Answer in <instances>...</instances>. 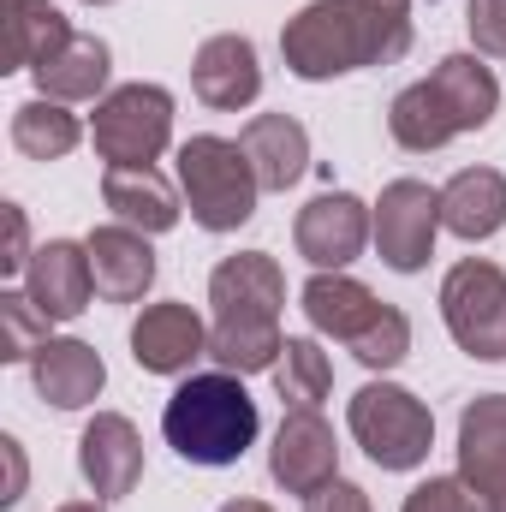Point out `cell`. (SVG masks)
<instances>
[{
  "mask_svg": "<svg viewBox=\"0 0 506 512\" xmlns=\"http://www.w3.org/2000/svg\"><path fill=\"white\" fill-rule=\"evenodd\" d=\"M346 423L358 435V447L376 459L381 471H417L435 447V417L429 405L411 393V387H393V382H370L352 393L346 405Z\"/></svg>",
  "mask_w": 506,
  "mask_h": 512,
  "instance_id": "277c9868",
  "label": "cell"
},
{
  "mask_svg": "<svg viewBox=\"0 0 506 512\" xmlns=\"http://www.w3.org/2000/svg\"><path fill=\"white\" fill-rule=\"evenodd\" d=\"M441 108L453 114V131H483L501 108V78L477 60V54H447L435 72H429Z\"/></svg>",
  "mask_w": 506,
  "mask_h": 512,
  "instance_id": "603a6c76",
  "label": "cell"
},
{
  "mask_svg": "<svg viewBox=\"0 0 506 512\" xmlns=\"http://www.w3.org/2000/svg\"><path fill=\"white\" fill-rule=\"evenodd\" d=\"M280 352H286L280 322H215V328H209V358H215V370L262 376V370L280 364Z\"/></svg>",
  "mask_w": 506,
  "mask_h": 512,
  "instance_id": "4316f807",
  "label": "cell"
},
{
  "mask_svg": "<svg viewBox=\"0 0 506 512\" xmlns=\"http://www.w3.org/2000/svg\"><path fill=\"white\" fill-rule=\"evenodd\" d=\"M441 316L459 352L501 364L506 358V268L489 256H465L441 280Z\"/></svg>",
  "mask_w": 506,
  "mask_h": 512,
  "instance_id": "5b68a950",
  "label": "cell"
},
{
  "mask_svg": "<svg viewBox=\"0 0 506 512\" xmlns=\"http://www.w3.org/2000/svg\"><path fill=\"white\" fill-rule=\"evenodd\" d=\"M90 268H96V292L108 304H137L149 286H155V251H149V233L137 227H96L90 239Z\"/></svg>",
  "mask_w": 506,
  "mask_h": 512,
  "instance_id": "e0dca14e",
  "label": "cell"
},
{
  "mask_svg": "<svg viewBox=\"0 0 506 512\" xmlns=\"http://www.w3.org/2000/svg\"><path fill=\"white\" fill-rule=\"evenodd\" d=\"M459 477L506 512V393H477L459 411Z\"/></svg>",
  "mask_w": 506,
  "mask_h": 512,
  "instance_id": "9a60e30c",
  "label": "cell"
},
{
  "mask_svg": "<svg viewBox=\"0 0 506 512\" xmlns=\"http://www.w3.org/2000/svg\"><path fill=\"white\" fill-rule=\"evenodd\" d=\"M441 227L459 239H495L506 227V173L501 167H459L441 185Z\"/></svg>",
  "mask_w": 506,
  "mask_h": 512,
  "instance_id": "d6986e66",
  "label": "cell"
},
{
  "mask_svg": "<svg viewBox=\"0 0 506 512\" xmlns=\"http://www.w3.org/2000/svg\"><path fill=\"white\" fill-rule=\"evenodd\" d=\"M274 387H280L286 405H322L328 387H334V364H328V352H322L310 334L286 340V352H280V364H274Z\"/></svg>",
  "mask_w": 506,
  "mask_h": 512,
  "instance_id": "83f0119b",
  "label": "cell"
},
{
  "mask_svg": "<svg viewBox=\"0 0 506 512\" xmlns=\"http://www.w3.org/2000/svg\"><path fill=\"white\" fill-rule=\"evenodd\" d=\"M471 18V42L483 48V54H495V60H506V0H471L465 6Z\"/></svg>",
  "mask_w": 506,
  "mask_h": 512,
  "instance_id": "1f68e13d",
  "label": "cell"
},
{
  "mask_svg": "<svg viewBox=\"0 0 506 512\" xmlns=\"http://www.w3.org/2000/svg\"><path fill=\"white\" fill-rule=\"evenodd\" d=\"M102 203L114 209L120 227H137V233H173L179 227V197H173L167 173H155V167H108Z\"/></svg>",
  "mask_w": 506,
  "mask_h": 512,
  "instance_id": "44dd1931",
  "label": "cell"
},
{
  "mask_svg": "<svg viewBox=\"0 0 506 512\" xmlns=\"http://www.w3.org/2000/svg\"><path fill=\"white\" fill-rule=\"evenodd\" d=\"M72 42V24L54 0H0V72H36Z\"/></svg>",
  "mask_w": 506,
  "mask_h": 512,
  "instance_id": "ac0fdd59",
  "label": "cell"
},
{
  "mask_svg": "<svg viewBox=\"0 0 506 512\" xmlns=\"http://www.w3.org/2000/svg\"><path fill=\"white\" fill-rule=\"evenodd\" d=\"M60 512H108V507H102V501H66Z\"/></svg>",
  "mask_w": 506,
  "mask_h": 512,
  "instance_id": "74e56055",
  "label": "cell"
},
{
  "mask_svg": "<svg viewBox=\"0 0 506 512\" xmlns=\"http://www.w3.org/2000/svg\"><path fill=\"white\" fill-rule=\"evenodd\" d=\"M0 221H6V256H0V268L6 274H18V268H30V227H24V209L18 203H0Z\"/></svg>",
  "mask_w": 506,
  "mask_h": 512,
  "instance_id": "d6a6232c",
  "label": "cell"
},
{
  "mask_svg": "<svg viewBox=\"0 0 506 512\" xmlns=\"http://www.w3.org/2000/svg\"><path fill=\"white\" fill-rule=\"evenodd\" d=\"M280 54H286L292 78L328 84V78H346L364 66L405 60L411 54V18L364 6V0H310L298 18H286Z\"/></svg>",
  "mask_w": 506,
  "mask_h": 512,
  "instance_id": "6da1fadb",
  "label": "cell"
},
{
  "mask_svg": "<svg viewBox=\"0 0 506 512\" xmlns=\"http://www.w3.org/2000/svg\"><path fill=\"white\" fill-rule=\"evenodd\" d=\"M84 6H114V0H84Z\"/></svg>",
  "mask_w": 506,
  "mask_h": 512,
  "instance_id": "f35d334b",
  "label": "cell"
},
{
  "mask_svg": "<svg viewBox=\"0 0 506 512\" xmlns=\"http://www.w3.org/2000/svg\"><path fill=\"white\" fill-rule=\"evenodd\" d=\"M304 316H310L316 334L352 346V340L381 316V298L364 280H352V274H316V280L304 286Z\"/></svg>",
  "mask_w": 506,
  "mask_h": 512,
  "instance_id": "7402d4cb",
  "label": "cell"
},
{
  "mask_svg": "<svg viewBox=\"0 0 506 512\" xmlns=\"http://www.w3.org/2000/svg\"><path fill=\"white\" fill-rule=\"evenodd\" d=\"M370 209L352 197V191H322L298 209V227H292V245L304 262H316V274H340L346 262H358L370 245Z\"/></svg>",
  "mask_w": 506,
  "mask_h": 512,
  "instance_id": "9c48e42d",
  "label": "cell"
},
{
  "mask_svg": "<svg viewBox=\"0 0 506 512\" xmlns=\"http://www.w3.org/2000/svg\"><path fill=\"white\" fill-rule=\"evenodd\" d=\"M256 429H262V411L245 393V376L233 370H209V376H185L173 387L167 411H161V435L167 447L185 459V465H239L251 453Z\"/></svg>",
  "mask_w": 506,
  "mask_h": 512,
  "instance_id": "7a4b0ae2",
  "label": "cell"
},
{
  "mask_svg": "<svg viewBox=\"0 0 506 512\" xmlns=\"http://www.w3.org/2000/svg\"><path fill=\"white\" fill-rule=\"evenodd\" d=\"M90 137L108 167H155V155L173 143V96L161 84H120L96 102Z\"/></svg>",
  "mask_w": 506,
  "mask_h": 512,
  "instance_id": "8992f818",
  "label": "cell"
},
{
  "mask_svg": "<svg viewBox=\"0 0 506 512\" xmlns=\"http://www.w3.org/2000/svg\"><path fill=\"white\" fill-rule=\"evenodd\" d=\"M304 512H376V507H370V495H364L358 483L334 477V483H328L322 495H310V501H304Z\"/></svg>",
  "mask_w": 506,
  "mask_h": 512,
  "instance_id": "836d02e7",
  "label": "cell"
},
{
  "mask_svg": "<svg viewBox=\"0 0 506 512\" xmlns=\"http://www.w3.org/2000/svg\"><path fill=\"white\" fill-rule=\"evenodd\" d=\"M24 292L36 298V310L48 322H72L90 310L96 298V268H90V245H72V239H48L42 251L30 256L24 268Z\"/></svg>",
  "mask_w": 506,
  "mask_h": 512,
  "instance_id": "4fadbf2b",
  "label": "cell"
},
{
  "mask_svg": "<svg viewBox=\"0 0 506 512\" xmlns=\"http://www.w3.org/2000/svg\"><path fill=\"white\" fill-rule=\"evenodd\" d=\"M364 370H393V364H405L411 358V316L405 310H393V304H381V316L346 346Z\"/></svg>",
  "mask_w": 506,
  "mask_h": 512,
  "instance_id": "f546056e",
  "label": "cell"
},
{
  "mask_svg": "<svg viewBox=\"0 0 506 512\" xmlns=\"http://www.w3.org/2000/svg\"><path fill=\"white\" fill-rule=\"evenodd\" d=\"M179 191H185L191 221L203 233H239L256 215V197H262L251 155L233 137H215V131L179 143Z\"/></svg>",
  "mask_w": 506,
  "mask_h": 512,
  "instance_id": "3957f363",
  "label": "cell"
},
{
  "mask_svg": "<svg viewBox=\"0 0 506 512\" xmlns=\"http://www.w3.org/2000/svg\"><path fill=\"white\" fill-rule=\"evenodd\" d=\"M268 477L286 489V495H322L334 477H340V441H334V423L316 411V405H292L274 429V447H268Z\"/></svg>",
  "mask_w": 506,
  "mask_h": 512,
  "instance_id": "ba28073f",
  "label": "cell"
},
{
  "mask_svg": "<svg viewBox=\"0 0 506 512\" xmlns=\"http://www.w3.org/2000/svg\"><path fill=\"white\" fill-rule=\"evenodd\" d=\"M30 382L54 411H84L102 387H108V364L90 340H48L30 358Z\"/></svg>",
  "mask_w": 506,
  "mask_h": 512,
  "instance_id": "2e32d148",
  "label": "cell"
},
{
  "mask_svg": "<svg viewBox=\"0 0 506 512\" xmlns=\"http://www.w3.org/2000/svg\"><path fill=\"white\" fill-rule=\"evenodd\" d=\"M78 143H84V126H78V114H66V102L36 96V102H18L12 108V149L24 161H60Z\"/></svg>",
  "mask_w": 506,
  "mask_h": 512,
  "instance_id": "d4e9b609",
  "label": "cell"
},
{
  "mask_svg": "<svg viewBox=\"0 0 506 512\" xmlns=\"http://www.w3.org/2000/svg\"><path fill=\"white\" fill-rule=\"evenodd\" d=\"M78 471H84V483L102 501L131 495L137 477H143V435H137V423L120 417V411H96L84 423V435H78Z\"/></svg>",
  "mask_w": 506,
  "mask_h": 512,
  "instance_id": "7c38bea8",
  "label": "cell"
},
{
  "mask_svg": "<svg viewBox=\"0 0 506 512\" xmlns=\"http://www.w3.org/2000/svg\"><path fill=\"white\" fill-rule=\"evenodd\" d=\"M221 512H274V507H262V501H227Z\"/></svg>",
  "mask_w": 506,
  "mask_h": 512,
  "instance_id": "8d00e7d4",
  "label": "cell"
},
{
  "mask_svg": "<svg viewBox=\"0 0 506 512\" xmlns=\"http://www.w3.org/2000/svg\"><path fill=\"white\" fill-rule=\"evenodd\" d=\"M131 358L149 376H185L197 358H209V328L191 304H143V316L131 322Z\"/></svg>",
  "mask_w": 506,
  "mask_h": 512,
  "instance_id": "30bf717a",
  "label": "cell"
},
{
  "mask_svg": "<svg viewBox=\"0 0 506 512\" xmlns=\"http://www.w3.org/2000/svg\"><path fill=\"white\" fill-rule=\"evenodd\" d=\"M387 131H393L399 149H417V155H429V149H441V143L459 137V131H453V114L441 108V96H435L429 78L393 96V108H387Z\"/></svg>",
  "mask_w": 506,
  "mask_h": 512,
  "instance_id": "484cf974",
  "label": "cell"
},
{
  "mask_svg": "<svg viewBox=\"0 0 506 512\" xmlns=\"http://www.w3.org/2000/svg\"><path fill=\"white\" fill-rule=\"evenodd\" d=\"M48 346V316L36 310L30 292H0V358L24 364Z\"/></svg>",
  "mask_w": 506,
  "mask_h": 512,
  "instance_id": "f1b7e54d",
  "label": "cell"
},
{
  "mask_svg": "<svg viewBox=\"0 0 506 512\" xmlns=\"http://www.w3.org/2000/svg\"><path fill=\"white\" fill-rule=\"evenodd\" d=\"M399 512H501L483 489H471L465 477H429V483H417L411 495H405V507Z\"/></svg>",
  "mask_w": 506,
  "mask_h": 512,
  "instance_id": "4dcf8cb0",
  "label": "cell"
},
{
  "mask_svg": "<svg viewBox=\"0 0 506 512\" xmlns=\"http://www.w3.org/2000/svg\"><path fill=\"white\" fill-rule=\"evenodd\" d=\"M191 90L203 108L215 114H239L262 96V66H256V42L251 36H209L191 60Z\"/></svg>",
  "mask_w": 506,
  "mask_h": 512,
  "instance_id": "5bb4252c",
  "label": "cell"
},
{
  "mask_svg": "<svg viewBox=\"0 0 506 512\" xmlns=\"http://www.w3.org/2000/svg\"><path fill=\"white\" fill-rule=\"evenodd\" d=\"M209 304L215 322H280L286 274L268 251H239L209 274Z\"/></svg>",
  "mask_w": 506,
  "mask_h": 512,
  "instance_id": "8fae6325",
  "label": "cell"
},
{
  "mask_svg": "<svg viewBox=\"0 0 506 512\" xmlns=\"http://www.w3.org/2000/svg\"><path fill=\"white\" fill-rule=\"evenodd\" d=\"M364 6H381V12H405V18H411V0H364Z\"/></svg>",
  "mask_w": 506,
  "mask_h": 512,
  "instance_id": "d590c367",
  "label": "cell"
},
{
  "mask_svg": "<svg viewBox=\"0 0 506 512\" xmlns=\"http://www.w3.org/2000/svg\"><path fill=\"white\" fill-rule=\"evenodd\" d=\"M108 72H114L108 42L72 30V42L36 66V90H42L48 102H96V96L108 90Z\"/></svg>",
  "mask_w": 506,
  "mask_h": 512,
  "instance_id": "cb8c5ba5",
  "label": "cell"
},
{
  "mask_svg": "<svg viewBox=\"0 0 506 512\" xmlns=\"http://www.w3.org/2000/svg\"><path fill=\"white\" fill-rule=\"evenodd\" d=\"M0 459H6V495H0V507H12V501H24V483H30V465H24V447L6 435L0 441Z\"/></svg>",
  "mask_w": 506,
  "mask_h": 512,
  "instance_id": "e575fe53",
  "label": "cell"
},
{
  "mask_svg": "<svg viewBox=\"0 0 506 512\" xmlns=\"http://www.w3.org/2000/svg\"><path fill=\"white\" fill-rule=\"evenodd\" d=\"M370 233H376V251L393 274H417V268L435 256L441 191H429L423 179H393V185H381V203L370 209Z\"/></svg>",
  "mask_w": 506,
  "mask_h": 512,
  "instance_id": "52a82bcc",
  "label": "cell"
},
{
  "mask_svg": "<svg viewBox=\"0 0 506 512\" xmlns=\"http://www.w3.org/2000/svg\"><path fill=\"white\" fill-rule=\"evenodd\" d=\"M239 149L251 155L262 191H286L310 167V131L298 126L292 114H256L251 126L239 131Z\"/></svg>",
  "mask_w": 506,
  "mask_h": 512,
  "instance_id": "ffe728a7",
  "label": "cell"
}]
</instances>
